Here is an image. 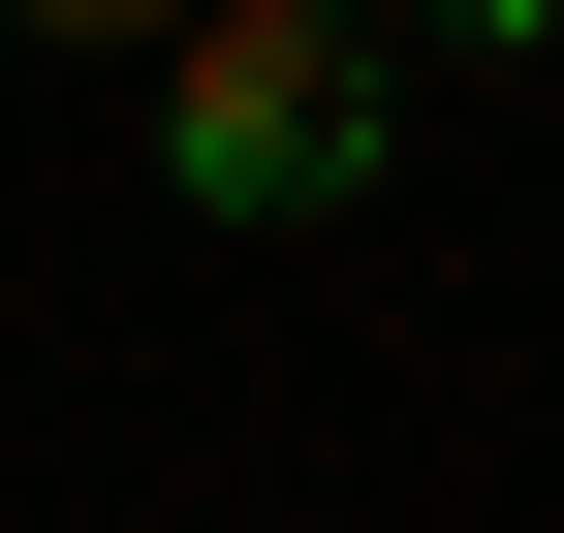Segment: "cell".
Segmentation results:
<instances>
[{
	"mask_svg": "<svg viewBox=\"0 0 564 533\" xmlns=\"http://www.w3.org/2000/svg\"><path fill=\"white\" fill-rule=\"evenodd\" d=\"M158 188H188V220L377 188V32H345V0H188V32H158Z\"/></svg>",
	"mask_w": 564,
	"mask_h": 533,
	"instance_id": "obj_1",
	"label": "cell"
},
{
	"mask_svg": "<svg viewBox=\"0 0 564 533\" xmlns=\"http://www.w3.org/2000/svg\"><path fill=\"white\" fill-rule=\"evenodd\" d=\"M32 32H63V63H158L188 0H0V63H32Z\"/></svg>",
	"mask_w": 564,
	"mask_h": 533,
	"instance_id": "obj_2",
	"label": "cell"
}]
</instances>
